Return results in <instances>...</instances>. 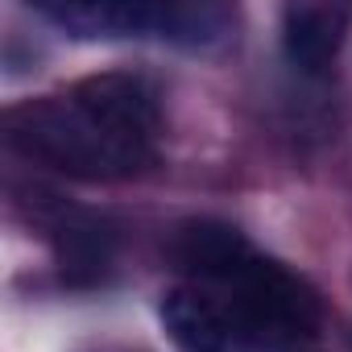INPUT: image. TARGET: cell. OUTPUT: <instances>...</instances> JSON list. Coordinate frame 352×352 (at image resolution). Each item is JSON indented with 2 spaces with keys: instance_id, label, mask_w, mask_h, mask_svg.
Listing matches in <instances>:
<instances>
[{
  "instance_id": "cell-6",
  "label": "cell",
  "mask_w": 352,
  "mask_h": 352,
  "mask_svg": "<svg viewBox=\"0 0 352 352\" xmlns=\"http://www.w3.org/2000/svg\"><path fill=\"white\" fill-rule=\"evenodd\" d=\"M344 38V9L331 5H286L282 9V50L294 71L323 75Z\"/></svg>"
},
{
  "instance_id": "cell-4",
  "label": "cell",
  "mask_w": 352,
  "mask_h": 352,
  "mask_svg": "<svg viewBox=\"0 0 352 352\" xmlns=\"http://www.w3.org/2000/svg\"><path fill=\"white\" fill-rule=\"evenodd\" d=\"M170 253L179 261V270L195 274V278H216V282H236L241 270L257 257L253 245L220 220H191L174 232Z\"/></svg>"
},
{
  "instance_id": "cell-5",
  "label": "cell",
  "mask_w": 352,
  "mask_h": 352,
  "mask_svg": "<svg viewBox=\"0 0 352 352\" xmlns=\"http://www.w3.org/2000/svg\"><path fill=\"white\" fill-rule=\"evenodd\" d=\"M162 323L183 352H236V327L228 307L212 302L199 290H170L162 298Z\"/></svg>"
},
{
  "instance_id": "cell-7",
  "label": "cell",
  "mask_w": 352,
  "mask_h": 352,
  "mask_svg": "<svg viewBox=\"0 0 352 352\" xmlns=\"http://www.w3.org/2000/svg\"><path fill=\"white\" fill-rule=\"evenodd\" d=\"M58 270L67 282H96L112 261V232L96 216H63L54 224Z\"/></svg>"
},
{
  "instance_id": "cell-3",
  "label": "cell",
  "mask_w": 352,
  "mask_h": 352,
  "mask_svg": "<svg viewBox=\"0 0 352 352\" xmlns=\"http://www.w3.org/2000/svg\"><path fill=\"white\" fill-rule=\"evenodd\" d=\"M228 319L241 344L282 352L319 331V298L286 265L270 257H253L232 282Z\"/></svg>"
},
{
  "instance_id": "cell-2",
  "label": "cell",
  "mask_w": 352,
  "mask_h": 352,
  "mask_svg": "<svg viewBox=\"0 0 352 352\" xmlns=\"http://www.w3.org/2000/svg\"><path fill=\"white\" fill-rule=\"evenodd\" d=\"M46 21L71 38H162L179 46H212L232 34L220 5H157V0H38Z\"/></svg>"
},
{
  "instance_id": "cell-1",
  "label": "cell",
  "mask_w": 352,
  "mask_h": 352,
  "mask_svg": "<svg viewBox=\"0 0 352 352\" xmlns=\"http://www.w3.org/2000/svg\"><path fill=\"white\" fill-rule=\"evenodd\" d=\"M157 96L137 75H91L71 96H46L5 116V141L71 179H124L153 157Z\"/></svg>"
}]
</instances>
